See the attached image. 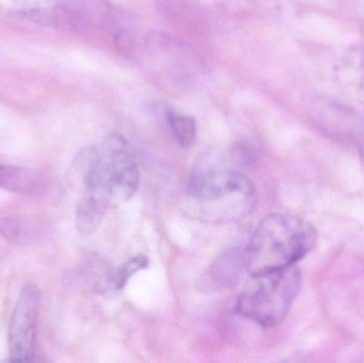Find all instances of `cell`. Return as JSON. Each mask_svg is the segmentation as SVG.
Instances as JSON below:
<instances>
[{"label":"cell","mask_w":364,"mask_h":363,"mask_svg":"<svg viewBox=\"0 0 364 363\" xmlns=\"http://www.w3.org/2000/svg\"><path fill=\"white\" fill-rule=\"evenodd\" d=\"M257 200L256 187L242 173L199 168L191 175L183 209L188 217L205 223H230L247 217Z\"/></svg>","instance_id":"obj_1"},{"label":"cell","mask_w":364,"mask_h":363,"mask_svg":"<svg viewBox=\"0 0 364 363\" xmlns=\"http://www.w3.org/2000/svg\"><path fill=\"white\" fill-rule=\"evenodd\" d=\"M318 242L316 228L290 213H273L255 230L246 249L248 273L262 274L296 266Z\"/></svg>","instance_id":"obj_2"},{"label":"cell","mask_w":364,"mask_h":363,"mask_svg":"<svg viewBox=\"0 0 364 363\" xmlns=\"http://www.w3.org/2000/svg\"><path fill=\"white\" fill-rule=\"evenodd\" d=\"M139 185L140 170L129 144L121 134H111L98 148L97 158L79 188L81 193L110 209L128 202Z\"/></svg>","instance_id":"obj_3"},{"label":"cell","mask_w":364,"mask_h":363,"mask_svg":"<svg viewBox=\"0 0 364 363\" xmlns=\"http://www.w3.org/2000/svg\"><path fill=\"white\" fill-rule=\"evenodd\" d=\"M301 283L303 275L296 266L252 275L237 298L235 311L262 327H276L290 313Z\"/></svg>","instance_id":"obj_4"},{"label":"cell","mask_w":364,"mask_h":363,"mask_svg":"<svg viewBox=\"0 0 364 363\" xmlns=\"http://www.w3.org/2000/svg\"><path fill=\"white\" fill-rule=\"evenodd\" d=\"M12 12L21 19L70 32H83L104 25L108 10L93 0H23Z\"/></svg>","instance_id":"obj_5"},{"label":"cell","mask_w":364,"mask_h":363,"mask_svg":"<svg viewBox=\"0 0 364 363\" xmlns=\"http://www.w3.org/2000/svg\"><path fill=\"white\" fill-rule=\"evenodd\" d=\"M40 308V289L34 285L25 286L18 294L9 321L8 345L11 362L27 363L33 360Z\"/></svg>","instance_id":"obj_6"},{"label":"cell","mask_w":364,"mask_h":363,"mask_svg":"<svg viewBox=\"0 0 364 363\" xmlns=\"http://www.w3.org/2000/svg\"><path fill=\"white\" fill-rule=\"evenodd\" d=\"M248 273L246 249L232 246L223 251L198 279V287L205 293H218L231 289Z\"/></svg>","instance_id":"obj_7"},{"label":"cell","mask_w":364,"mask_h":363,"mask_svg":"<svg viewBox=\"0 0 364 363\" xmlns=\"http://www.w3.org/2000/svg\"><path fill=\"white\" fill-rule=\"evenodd\" d=\"M46 175L36 168L0 163V189L26 196H41L46 193Z\"/></svg>","instance_id":"obj_8"},{"label":"cell","mask_w":364,"mask_h":363,"mask_svg":"<svg viewBox=\"0 0 364 363\" xmlns=\"http://www.w3.org/2000/svg\"><path fill=\"white\" fill-rule=\"evenodd\" d=\"M149 260L146 256L136 255L128 259L125 264L107 274L100 279L95 289L98 294H110L121 291L134 275L149 268Z\"/></svg>","instance_id":"obj_9"},{"label":"cell","mask_w":364,"mask_h":363,"mask_svg":"<svg viewBox=\"0 0 364 363\" xmlns=\"http://www.w3.org/2000/svg\"><path fill=\"white\" fill-rule=\"evenodd\" d=\"M168 123L175 140L182 148H190L194 145L197 136V126L192 117L171 111L168 113Z\"/></svg>","instance_id":"obj_10"},{"label":"cell","mask_w":364,"mask_h":363,"mask_svg":"<svg viewBox=\"0 0 364 363\" xmlns=\"http://www.w3.org/2000/svg\"><path fill=\"white\" fill-rule=\"evenodd\" d=\"M25 224L19 217H6L0 220V234L8 242L14 244L21 242L25 237Z\"/></svg>","instance_id":"obj_11"}]
</instances>
